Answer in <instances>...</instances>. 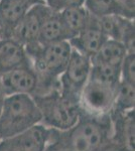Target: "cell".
<instances>
[{"label": "cell", "mask_w": 135, "mask_h": 151, "mask_svg": "<svg viewBox=\"0 0 135 151\" xmlns=\"http://www.w3.org/2000/svg\"><path fill=\"white\" fill-rule=\"evenodd\" d=\"M53 131L56 137L73 151H99L111 139V121L110 116L96 118L81 113L72 128Z\"/></svg>", "instance_id": "6da1fadb"}, {"label": "cell", "mask_w": 135, "mask_h": 151, "mask_svg": "<svg viewBox=\"0 0 135 151\" xmlns=\"http://www.w3.org/2000/svg\"><path fill=\"white\" fill-rule=\"evenodd\" d=\"M41 114L30 95L6 96L0 111V141L40 124Z\"/></svg>", "instance_id": "7a4b0ae2"}, {"label": "cell", "mask_w": 135, "mask_h": 151, "mask_svg": "<svg viewBox=\"0 0 135 151\" xmlns=\"http://www.w3.org/2000/svg\"><path fill=\"white\" fill-rule=\"evenodd\" d=\"M31 97L40 111V124L46 128L67 131L79 120L81 111L78 102L64 96L60 90Z\"/></svg>", "instance_id": "3957f363"}, {"label": "cell", "mask_w": 135, "mask_h": 151, "mask_svg": "<svg viewBox=\"0 0 135 151\" xmlns=\"http://www.w3.org/2000/svg\"><path fill=\"white\" fill-rule=\"evenodd\" d=\"M117 86L89 79L78 101L81 113L96 118L110 116L114 110Z\"/></svg>", "instance_id": "277c9868"}, {"label": "cell", "mask_w": 135, "mask_h": 151, "mask_svg": "<svg viewBox=\"0 0 135 151\" xmlns=\"http://www.w3.org/2000/svg\"><path fill=\"white\" fill-rule=\"evenodd\" d=\"M91 58L72 48L70 60L58 78L60 91L64 96L79 101L80 95L90 77Z\"/></svg>", "instance_id": "5b68a950"}, {"label": "cell", "mask_w": 135, "mask_h": 151, "mask_svg": "<svg viewBox=\"0 0 135 151\" xmlns=\"http://www.w3.org/2000/svg\"><path fill=\"white\" fill-rule=\"evenodd\" d=\"M51 9L45 3H38L29 8L23 18L12 29L10 37L26 47L38 42L41 24Z\"/></svg>", "instance_id": "8992f818"}, {"label": "cell", "mask_w": 135, "mask_h": 151, "mask_svg": "<svg viewBox=\"0 0 135 151\" xmlns=\"http://www.w3.org/2000/svg\"><path fill=\"white\" fill-rule=\"evenodd\" d=\"M51 129L38 124L23 132L0 141V151H45Z\"/></svg>", "instance_id": "52a82bcc"}, {"label": "cell", "mask_w": 135, "mask_h": 151, "mask_svg": "<svg viewBox=\"0 0 135 151\" xmlns=\"http://www.w3.org/2000/svg\"><path fill=\"white\" fill-rule=\"evenodd\" d=\"M0 83L6 96L30 95L38 89V77L32 65H24L0 75Z\"/></svg>", "instance_id": "ba28073f"}, {"label": "cell", "mask_w": 135, "mask_h": 151, "mask_svg": "<svg viewBox=\"0 0 135 151\" xmlns=\"http://www.w3.org/2000/svg\"><path fill=\"white\" fill-rule=\"evenodd\" d=\"M111 140L123 151H134V110L112 111Z\"/></svg>", "instance_id": "9c48e42d"}, {"label": "cell", "mask_w": 135, "mask_h": 151, "mask_svg": "<svg viewBox=\"0 0 135 151\" xmlns=\"http://www.w3.org/2000/svg\"><path fill=\"white\" fill-rule=\"evenodd\" d=\"M107 37L99 27L98 19L91 15L88 25L75 37L69 40L73 50L82 53L89 58L95 57Z\"/></svg>", "instance_id": "30bf717a"}, {"label": "cell", "mask_w": 135, "mask_h": 151, "mask_svg": "<svg viewBox=\"0 0 135 151\" xmlns=\"http://www.w3.org/2000/svg\"><path fill=\"white\" fill-rule=\"evenodd\" d=\"M45 3L43 0H0V22L4 26L6 37L19 21L23 18L30 7L35 4Z\"/></svg>", "instance_id": "8fae6325"}, {"label": "cell", "mask_w": 135, "mask_h": 151, "mask_svg": "<svg viewBox=\"0 0 135 151\" xmlns=\"http://www.w3.org/2000/svg\"><path fill=\"white\" fill-rule=\"evenodd\" d=\"M24 65H32L25 47L12 38L0 40V75Z\"/></svg>", "instance_id": "7c38bea8"}, {"label": "cell", "mask_w": 135, "mask_h": 151, "mask_svg": "<svg viewBox=\"0 0 135 151\" xmlns=\"http://www.w3.org/2000/svg\"><path fill=\"white\" fill-rule=\"evenodd\" d=\"M65 40L69 41V36L61 19L60 12L51 9L41 24L38 42L40 45H48Z\"/></svg>", "instance_id": "4fadbf2b"}, {"label": "cell", "mask_w": 135, "mask_h": 151, "mask_svg": "<svg viewBox=\"0 0 135 151\" xmlns=\"http://www.w3.org/2000/svg\"><path fill=\"white\" fill-rule=\"evenodd\" d=\"M61 19L67 30L69 40L78 35L88 25L91 14L84 6L72 7L60 12Z\"/></svg>", "instance_id": "5bb4252c"}, {"label": "cell", "mask_w": 135, "mask_h": 151, "mask_svg": "<svg viewBox=\"0 0 135 151\" xmlns=\"http://www.w3.org/2000/svg\"><path fill=\"white\" fill-rule=\"evenodd\" d=\"M127 53L128 52L122 42L113 40H106L95 57L91 58V60L121 68L122 62Z\"/></svg>", "instance_id": "9a60e30c"}, {"label": "cell", "mask_w": 135, "mask_h": 151, "mask_svg": "<svg viewBox=\"0 0 135 151\" xmlns=\"http://www.w3.org/2000/svg\"><path fill=\"white\" fill-rule=\"evenodd\" d=\"M84 7L96 18L108 15H119L124 17L123 9L118 0H85Z\"/></svg>", "instance_id": "2e32d148"}, {"label": "cell", "mask_w": 135, "mask_h": 151, "mask_svg": "<svg viewBox=\"0 0 135 151\" xmlns=\"http://www.w3.org/2000/svg\"><path fill=\"white\" fill-rule=\"evenodd\" d=\"M89 79L97 82L105 83L112 86H117L119 84L120 68L114 67L111 65H107L104 63L92 62L91 60V70Z\"/></svg>", "instance_id": "e0dca14e"}, {"label": "cell", "mask_w": 135, "mask_h": 151, "mask_svg": "<svg viewBox=\"0 0 135 151\" xmlns=\"http://www.w3.org/2000/svg\"><path fill=\"white\" fill-rule=\"evenodd\" d=\"M135 105V85H131L120 80L116 91L114 110L127 112L134 110Z\"/></svg>", "instance_id": "ac0fdd59"}, {"label": "cell", "mask_w": 135, "mask_h": 151, "mask_svg": "<svg viewBox=\"0 0 135 151\" xmlns=\"http://www.w3.org/2000/svg\"><path fill=\"white\" fill-rule=\"evenodd\" d=\"M135 53H127L120 68L121 81L135 85Z\"/></svg>", "instance_id": "d6986e66"}, {"label": "cell", "mask_w": 135, "mask_h": 151, "mask_svg": "<svg viewBox=\"0 0 135 151\" xmlns=\"http://www.w3.org/2000/svg\"><path fill=\"white\" fill-rule=\"evenodd\" d=\"M45 3L53 11L61 12L72 7L84 6L85 0H45Z\"/></svg>", "instance_id": "ffe728a7"}, {"label": "cell", "mask_w": 135, "mask_h": 151, "mask_svg": "<svg viewBox=\"0 0 135 151\" xmlns=\"http://www.w3.org/2000/svg\"><path fill=\"white\" fill-rule=\"evenodd\" d=\"M45 151H73L72 149L68 147L67 145H65L63 142H61L60 140L55 136L53 131H51V136L48 139V145L45 147Z\"/></svg>", "instance_id": "44dd1931"}, {"label": "cell", "mask_w": 135, "mask_h": 151, "mask_svg": "<svg viewBox=\"0 0 135 151\" xmlns=\"http://www.w3.org/2000/svg\"><path fill=\"white\" fill-rule=\"evenodd\" d=\"M6 98V95L4 93L3 89H2V86H1V83H0V111L2 109V106H3V103H4V100Z\"/></svg>", "instance_id": "7402d4cb"}, {"label": "cell", "mask_w": 135, "mask_h": 151, "mask_svg": "<svg viewBox=\"0 0 135 151\" xmlns=\"http://www.w3.org/2000/svg\"><path fill=\"white\" fill-rule=\"evenodd\" d=\"M2 38H7V37H6V32H5V29H4V26L0 22V40H2Z\"/></svg>", "instance_id": "603a6c76"}, {"label": "cell", "mask_w": 135, "mask_h": 151, "mask_svg": "<svg viewBox=\"0 0 135 151\" xmlns=\"http://www.w3.org/2000/svg\"><path fill=\"white\" fill-rule=\"evenodd\" d=\"M43 1H45V0H43Z\"/></svg>", "instance_id": "cb8c5ba5"}]
</instances>
